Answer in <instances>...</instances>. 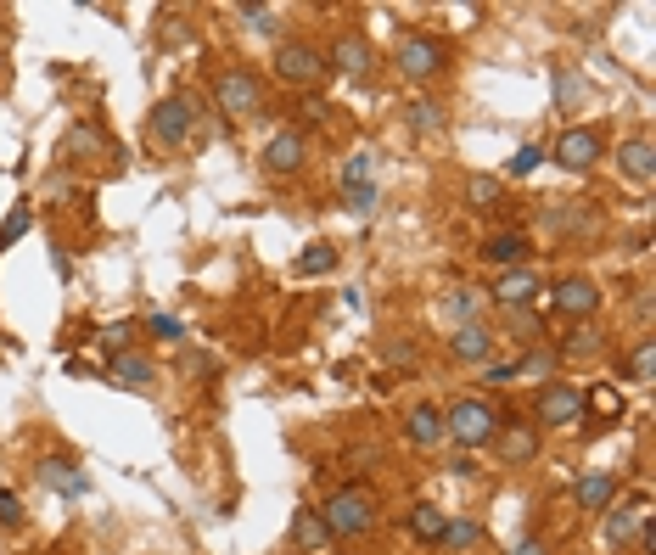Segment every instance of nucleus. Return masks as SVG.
Returning <instances> with one entry per match:
<instances>
[{
	"instance_id": "f257e3e1",
	"label": "nucleus",
	"mask_w": 656,
	"mask_h": 555,
	"mask_svg": "<svg viewBox=\"0 0 656 555\" xmlns=\"http://www.w3.org/2000/svg\"><path fill=\"white\" fill-rule=\"evenodd\" d=\"M376 494L365 483H348V488H337V494L320 505V522H326V533L331 539H359V533H371L376 527Z\"/></svg>"
},
{
	"instance_id": "f03ea898",
	"label": "nucleus",
	"mask_w": 656,
	"mask_h": 555,
	"mask_svg": "<svg viewBox=\"0 0 656 555\" xmlns=\"http://www.w3.org/2000/svg\"><path fill=\"white\" fill-rule=\"evenodd\" d=\"M443 432L460 443V449H483V443H494V432H500V410L483 399H460L443 410Z\"/></svg>"
},
{
	"instance_id": "7ed1b4c3",
	"label": "nucleus",
	"mask_w": 656,
	"mask_h": 555,
	"mask_svg": "<svg viewBox=\"0 0 656 555\" xmlns=\"http://www.w3.org/2000/svg\"><path fill=\"white\" fill-rule=\"evenodd\" d=\"M275 79H286V85H298V90H314L320 79H326V57L314 51L309 40H286V45H275Z\"/></svg>"
},
{
	"instance_id": "20e7f679",
	"label": "nucleus",
	"mask_w": 656,
	"mask_h": 555,
	"mask_svg": "<svg viewBox=\"0 0 656 555\" xmlns=\"http://www.w3.org/2000/svg\"><path fill=\"white\" fill-rule=\"evenodd\" d=\"M214 101H219V113H230V118H253L264 107V85L247 68H225L214 79Z\"/></svg>"
},
{
	"instance_id": "39448f33",
	"label": "nucleus",
	"mask_w": 656,
	"mask_h": 555,
	"mask_svg": "<svg viewBox=\"0 0 656 555\" xmlns=\"http://www.w3.org/2000/svg\"><path fill=\"white\" fill-rule=\"evenodd\" d=\"M393 68H399L404 79H415V85H427V79H438V68H443V45L432 40V34H404Z\"/></svg>"
},
{
	"instance_id": "423d86ee",
	"label": "nucleus",
	"mask_w": 656,
	"mask_h": 555,
	"mask_svg": "<svg viewBox=\"0 0 656 555\" xmlns=\"http://www.w3.org/2000/svg\"><path fill=\"white\" fill-rule=\"evenodd\" d=\"M584 421V393L572 382H550L539 393V427H578Z\"/></svg>"
},
{
	"instance_id": "0eeeda50",
	"label": "nucleus",
	"mask_w": 656,
	"mask_h": 555,
	"mask_svg": "<svg viewBox=\"0 0 656 555\" xmlns=\"http://www.w3.org/2000/svg\"><path fill=\"white\" fill-rule=\"evenodd\" d=\"M600 157H606V135H600V129H567V135L556 141L561 169H595Z\"/></svg>"
},
{
	"instance_id": "6e6552de",
	"label": "nucleus",
	"mask_w": 656,
	"mask_h": 555,
	"mask_svg": "<svg viewBox=\"0 0 656 555\" xmlns=\"http://www.w3.org/2000/svg\"><path fill=\"white\" fill-rule=\"evenodd\" d=\"M309 163V141H303V129H275L270 146H264V169L270 174H298Z\"/></svg>"
},
{
	"instance_id": "1a4fd4ad",
	"label": "nucleus",
	"mask_w": 656,
	"mask_h": 555,
	"mask_svg": "<svg viewBox=\"0 0 656 555\" xmlns=\"http://www.w3.org/2000/svg\"><path fill=\"white\" fill-rule=\"evenodd\" d=\"M191 124H197V107H191L186 96H174V101H163L152 113V141H163V146H180L191 135Z\"/></svg>"
},
{
	"instance_id": "9d476101",
	"label": "nucleus",
	"mask_w": 656,
	"mask_h": 555,
	"mask_svg": "<svg viewBox=\"0 0 656 555\" xmlns=\"http://www.w3.org/2000/svg\"><path fill=\"white\" fill-rule=\"evenodd\" d=\"M326 73L365 79V73H371V45H365V34H337V45H331V57H326Z\"/></svg>"
},
{
	"instance_id": "9b49d317",
	"label": "nucleus",
	"mask_w": 656,
	"mask_h": 555,
	"mask_svg": "<svg viewBox=\"0 0 656 555\" xmlns=\"http://www.w3.org/2000/svg\"><path fill=\"white\" fill-rule=\"evenodd\" d=\"M556 309L572 314V320H589L600 309V286L589 275H567V281H556Z\"/></svg>"
},
{
	"instance_id": "f8f14e48",
	"label": "nucleus",
	"mask_w": 656,
	"mask_h": 555,
	"mask_svg": "<svg viewBox=\"0 0 656 555\" xmlns=\"http://www.w3.org/2000/svg\"><path fill=\"white\" fill-rule=\"evenodd\" d=\"M494 303H505V309H528L533 298H539V275L528 270V264H516V270H505L500 281H494V292H488Z\"/></svg>"
},
{
	"instance_id": "ddd939ff",
	"label": "nucleus",
	"mask_w": 656,
	"mask_h": 555,
	"mask_svg": "<svg viewBox=\"0 0 656 555\" xmlns=\"http://www.w3.org/2000/svg\"><path fill=\"white\" fill-rule=\"evenodd\" d=\"M118 387H129V393H146V387L157 382V365L146 354H135V348H124V354H113V370H107Z\"/></svg>"
},
{
	"instance_id": "4468645a",
	"label": "nucleus",
	"mask_w": 656,
	"mask_h": 555,
	"mask_svg": "<svg viewBox=\"0 0 656 555\" xmlns=\"http://www.w3.org/2000/svg\"><path fill=\"white\" fill-rule=\"evenodd\" d=\"M34 477H40L51 494H62V499H85V494H90V477H85L79 466H68V460H45Z\"/></svg>"
},
{
	"instance_id": "2eb2a0df",
	"label": "nucleus",
	"mask_w": 656,
	"mask_h": 555,
	"mask_svg": "<svg viewBox=\"0 0 656 555\" xmlns=\"http://www.w3.org/2000/svg\"><path fill=\"white\" fill-rule=\"evenodd\" d=\"M449 354H455L460 365H488V354H494V331L471 320V326H460L455 337H449Z\"/></svg>"
},
{
	"instance_id": "dca6fc26",
	"label": "nucleus",
	"mask_w": 656,
	"mask_h": 555,
	"mask_svg": "<svg viewBox=\"0 0 656 555\" xmlns=\"http://www.w3.org/2000/svg\"><path fill=\"white\" fill-rule=\"evenodd\" d=\"M572 499H578L584 511H606L617 499V471H584V477L572 483Z\"/></svg>"
},
{
	"instance_id": "f3484780",
	"label": "nucleus",
	"mask_w": 656,
	"mask_h": 555,
	"mask_svg": "<svg viewBox=\"0 0 656 555\" xmlns=\"http://www.w3.org/2000/svg\"><path fill=\"white\" fill-rule=\"evenodd\" d=\"M645 527H651V499L640 494L634 505H623V511L606 516V539H612V544H628L634 533H645Z\"/></svg>"
},
{
	"instance_id": "a211bd4d",
	"label": "nucleus",
	"mask_w": 656,
	"mask_h": 555,
	"mask_svg": "<svg viewBox=\"0 0 656 555\" xmlns=\"http://www.w3.org/2000/svg\"><path fill=\"white\" fill-rule=\"evenodd\" d=\"M617 169H623L634 185H651V174H656V152H651V141H645V135L623 141V146H617Z\"/></svg>"
},
{
	"instance_id": "6ab92c4d",
	"label": "nucleus",
	"mask_w": 656,
	"mask_h": 555,
	"mask_svg": "<svg viewBox=\"0 0 656 555\" xmlns=\"http://www.w3.org/2000/svg\"><path fill=\"white\" fill-rule=\"evenodd\" d=\"M404 427H410V443H421V449H432V443L449 438V432H443V410L438 404H415Z\"/></svg>"
},
{
	"instance_id": "aec40b11",
	"label": "nucleus",
	"mask_w": 656,
	"mask_h": 555,
	"mask_svg": "<svg viewBox=\"0 0 656 555\" xmlns=\"http://www.w3.org/2000/svg\"><path fill=\"white\" fill-rule=\"evenodd\" d=\"M483 258H488V264H500V270H516V264L528 258V236L500 230V236H488V242H483Z\"/></svg>"
},
{
	"instance_id": "412c9836",
	"label": "nucleus",
	"mask_w": 656,
	"mask_h": 555,
	"mask_svg": "<svg viewBox=\"0 0 656 555\" xmlns=\"http://www.w3.org/2000/svg\"><path fill=\"white\" fill-rule=\"evenodd\" d=\"M494 443H500L505 466H522V460H533V449H539V438H533L528 427H500L494 432Z\"/></svg>"
},
{
	"instance_id": "4be33fe9",
	"label": "nucleus",
	"mask_w": 656,
	"mask_h": 555,
	"mask_svg": "<svg viewBox=\"0 0 656 555\" xmlns=\"http://www.w3.org/2000/svg\"><path fill=\"white\" fill-rule=\"evenodd\" d=\"M443 522H449V516H443L438 505H415V511H410V539L415 544H438L443 539Z\"/></svg>"
},
{
	"instance_id": "5701e85b",
	"label": "nucleus",
	"mask_w": 656,
	"mask_h": 555,
	"mask_svg": "<svg viewBox=\"0 0 656 555\" xmlns=\"http://www.w3.org/2000/svg\"><path fill=\"white\" fill-rule=\"evenodd\" d=\"M292 544H298V550H326L331 533H326V522H320V511H298V522H292Z\"/></svg>"
},
{
	"instance_id": "b1692460",
	"label": "nucleus",
	"mask_w": 656,
	"mask_h": 555,
	"mask_svg": "<svg viewBox=\"0 0 656 555\" xmlns=\"http://www.w3.org/2000/svg\"><path fill=\"white\" fill-rule=\"evenodd\" d=\"M292 270H298L303 281H314V275H331V270H337V247H326V242L303 247V253H298V264H292Z\"/></svg>"
},
{
	"instance_id": "393cba45",
	"label": "nucleus",
	"mask_w": 656,
	"mask_h": 555,
	"mask_svg": "<svg viewBox=\"0 0 656 555\" xmlns=\"http://www.w3.org/2000/svg\"><path fill=\"white\" fill-rule=\"evenodd\" d=\"M600 348H606V331H600V326H578L567 342H561V354H567V359H595Z\"/></svg>"
},
{
	"instance_id": "a878e982",
	"label": "nucleus",
	"mask_w": 656,
	"mask_h": 555,
	"mask_svg": "<svg viewBox=\"0 0 656 555\" xmlns=\"http://www.w3.org/2000/svg\"><path fill=\"white\" fill-rule=\"evenodd\" d=\"M483 539V527L471 522V516H449V522H443V550H471V544Z\"/></svg>"
},
{
	"instance_id": "bb28decb",
	"label": "nucleus",
	"mask_w": 656,
	"mask_h": 555,
	"mask_svg": "<svg viewBox=\"0 0 656 555\" xmlns=\"http://www.w3.org/2000/svg\"><path fill=\"white\" fill-rule=\"evenodd\" d=\"M500 191H505V185L494 180V174H471V180H466V202H471V208H500Z\"/></svg>"
},
{
	"instance_id": "cd10ccee",
	"label": "nucleus",
	"mask_w": 656,
	"mask_h": 555,
	"mask_svg": "<svg viewBox=\"0 0 656 555\" xmlns=\"http://www.w3.org/2000/svg\"><path fill=\"white\" fill-rule=\"evenodd\" d=\"M651 370H656V342L640 337L628 348V376H634V382H651Z\"/></svg>"
},
{
	"instance_id": "c85d7f7f",
	"label": "nucleus",
	"mask_w": 656,
	"mask_h": 555,
	"mask_svg": "<svg viewBox=\"0 0 656 555\" xmlns=\"http://www.w3.org/2000/svg\"><path fill=\"white\" fill-rule=\"evenodd\" d=\"M343 208L348 214H376V185H343Z\"/></svg>"
},
{
	"instance_id": "c756f323",
	"label": "nucleus",
	"mask_w": 656,
	"mask_h": 555,
	"mask_svg": "<svg viewBox=\"0 0 656 555\" xmlns=\"http://www.w3.org/2000/svg\"><path fill=\"white\" fill-rule=\"evenodd\" d=\"M17 236H29V202H17L12 214L0 219V247H12Z\"/></svg>"
},
{
	"instance_id": "7c9ffc66",
	"label": "nucleus",
	"mask_w": 656,
	"mask_h": 555,
	"mask_svg": "<svg viewBox=\"0 0 656 555\" xmlns=\"http://www.w3.org/2000/svg\"><path fill=\"white\" fill-rule=\"evenodd\" d=\"M371 169H376V152H354L343 163V185H371Z\"/></svg>"
},
{
	"instance_id": "2f4dec72",
	"label": "nucleus",
	"mask_w": 656,
	"mask_h": 555,
	"mask_svg": "<svg viewBox=\"0 0 656 555\" xmlns=\"http://www.w3.org/2000/svg\"><path fill=\"white\" fill-rule=\"evenodd\" d=\"M483 309V292H477V286H455V298H449V314H460V320H466L471 326V314Z\"/></svg>"
},
{
	"instance_id": "473e14b6",
	"label": "nucleus",
	"mask_w": 656,
	"mask_h": 555,
	"mask_svg": "<svg viewBox=\"0 0 656 555\" xmlns=\"http://www.w3.org/2000/svg\"><path fill=\"white\" fill-rule=\"evenodd\" d=\"M584 410H595V415H623V393L617 387H595L584 399Z\"/></svg>"
},
{
	"instance_id": "72a5a7b5",
	"label": "nucleus",
	"mask_w": 656,
	"mask_h": 555,
	"mask_svg": "<svg viewBox=\"0 0 656 555\" xmlns=\"http://www.w3.org/2000/svg\"><path fill=\"white\" fill-rule=\"evenodd\" d=\"M539 163H544V152H539V146H522V152H516L511 157V163H505V174H511V180H522V174H533V169H539Z\"/></svg>"
},
{
	"instance_id": "f704fd0d",
	"label": "nucleus",
	"mask_w": 656,
	"mask_h": 555,
	"mask_svg": "<svg viewBox=\"0 0 656 555\" xmlns=\"http://www.w3.org/2000/svg\"><path fill=\"white\" fill-rule=\"evenodd\" d=\"M146 331H152V337H163V342H180V337H186V326H180L174 314H146Z\"/></svg>"
},
{
	"instance_id": "c9c22d12",
	"label": "nucleus",
	"mask_w": 656,
	"mask_h": 555,
	"mask_svg": "<svg viewBox=\"0 0 656 555\" xmlns=\"http://www.w3.org/2000/svg\"><path fill=\"white\" fill-rule=\"evenodd\" d=\"M550 365H556V354H550V348H539V354H522V359H516V376H550Z\"/></svg>"
},
{
	"instance_id": "e433bc0d",
	"label": "nucleus",
	"mask_w": 656,
	"mask_h": 555,
	"mask_svg": "<svg viewBox=\"0 0 656 555\" xmlns=\"http://www.w3.org/2000/svg\"><path fill=\"white\" fill-rule=\"evenodd\" d=\"M410 124L421 129V135H432V129L443 124V113H438V107H432V101H415V107H410Z\"/></svg>"
},
{
	"instance_id": "4c0bfd02",
	"label": "nucleus",
	"mask_w": 656,
	"mask_h": 555,
	"mask_svg": "<svg viewBox=\"0 0 656 555\" xmlns=\"http://www.w3.org/2000/svg\"><path fill=\"white\" fill-rule=\"evenodd\" d=\"M242 17H247V29L275 34V6H242Z\"/></svg>"
},
{
	"instance_id": "58836bf2",
	"label": "nucleus",
	"mask_w": 656,
	"mask_h": 555,
	"mask_svg": "<svg viewBox=\"0 0 656 555\" xmlns=\"http://www.w3.org/2000/svg\"><path fill=\"white\" fill-rule=\"evenodd\" d=\"M73 146H79V152H107V141H101V135H96L90 124H79V129H73Z\"/></svg>"
},
{
	"instance_id": "ea45409f",
	"label": "nucleus",
	"mask_w": 656,
	"mask_h": 555,
	"mask_svg": "<svg viewBox=\"0 0 656 555\" xmlns=\"http://www.w3.org/2000/svg\"><path fill=\"white\" fill-rule=\"evenodd\" d=\"M0 522H23V505H17L12 488H0Z\"/></svg>"
},
{
	"instance_id": "a19ab883",
	"label": "nucleus",
	"mask_w": 656,
	"mask_h": 555,
	"mask_svg": "<svg viewBox=\"0 0 656 555\" xmlns=\"http://www.w3.org/2000/svg\"><path fill=\"white\" fill-rule=\"evenodd\" d=\"M572 96H578V79H572L567 68H556V101H561V107H567Z\"/></svg>"
},
{
	"instance_id": "79ce46f5",
	"label": "nucleus",
	"mask_w": 656,
	"mask_h": 555,
	"mask_svg": "<svg viewBox=\"0 0 656 555\" xmlns=\"http://www.w3.org/2000/svg\"><path fill=\"white\" fill-rule=\"evenodd\" d=\"M387 359H393L399 370H410V365H415V342H393V348H387Z\"/></svg>"
},
{
	"instance_id": "37998d69",
	"label": "nucleus",
	"mask_w": 656,
	"mask_h": 555,
	"mask_svg": "<svg viewBox=\"0 0 656 555\" xmlns=\"http://www.w3.org/2000/svg\"><path fill=\"white\" fill-rule=\"evenodd\" d=\"M101 348H107V354H124L129 348V326H113L107 337H101Z\"/></svg>"
},
{
	"instance_id": "c03bdc74",
	"label": "nucleus",
	"mask_w": 656,
	"mask_h": 555,
	"mask_svg": "<svg viewBox=\"0 0 656 555\" xmlns=\"http://www.w3.org/2000/svg\"><path fill=\"white\" fill-rule=\"evenodd\" d=\"M483 382H494V387H500V382H516V365H483Z\"/></svg>"
},
{
	"instance_id": "a18cd8bd",
	"label": "nucleus",
	"mask_w": 656,
	"mask_h": 555,
	"mask_svg": "<svg viewBox=\"0 0 656 555\" xmlns=\"http://www.w3.org/2000/svg\"><path fill=\"white\" fill-rule=\"evenodd\" d=\"M511 555H544V544H539V539H528V544H516Z\"/></svg>"
}]
</instances>
